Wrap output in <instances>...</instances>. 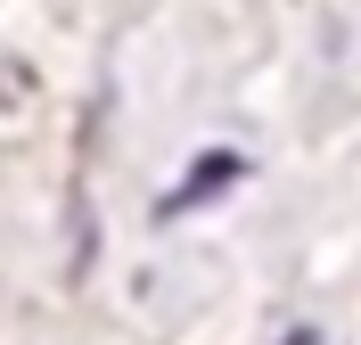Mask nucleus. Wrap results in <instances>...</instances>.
<instances>
[{"label":"nucleus","mask_w":361,"mask_h":345,"mask_svg":"<svg viewBox=\"0 0 361 345\" xmlns=\"http://www.w3.org/2000/svg\"><path fill=\"white\" fill-rule=\"evenodd\" d=\"M238 173H247V157H230V148H205V157L189 164V181L157 198V214L173 222V214H197V206H214L222 189H238Z\"/></svg>","instance_id":"nucleus-1"},{"label":"nucleus","mask_w":361,"mask_h":345,"mask_svg":"<svg viewBox=\"0 0 361 345\" xmlns=\"http://www.w3.org/2000/svg\"><path fill=\"white\" fill-rule=\"evenodd\" d=\"M288 345H320V337H312V329H295V337H288Z\"/></svg>","instance_id":"nucleus-2"}]
</instances>
